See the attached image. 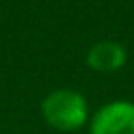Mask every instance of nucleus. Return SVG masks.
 Masks as SVG:
<instances>
[{
  "instance_id": "obj_1",
  "label": "nucleus",
  "mask_w": 134,
  "mask_h": 134,
  "mask_svg": "<svg viewBox=\"0 0 134 134\" xmlns=\"http://www.w3.org/2000/svg\"><path fill=\"white\" fill-rule=\"evenodd\" d=\"M42 116L57 132H77L89 122V103L73 89H55L42 100Z\"/></svg>"
},
{
  "instance_id": "obj_2",
  "label": "nucleus",
  "mask_w": 134,
  "mask_h": 134,
  "mask_svg": "<svg viewBox=\"0 0 134 134\" xmlns=\"http://www.w3.org/2000/svg\"><path fill=\"white\" fill-rule=\"evenodd\" d=\"M89 134H134V103L116 99L89 118Z\"/></svg>"
},
{
  "instance_id": "obj_3",
  "label": "nucleus",
  "mask_w": 134,
  "mask_h": 134,
  "mask_svg": "<svg viewBox=\"0 0 134 134\" xmlns=\"http://www.w3.org/2000/svg\"><path fill=\"white\" fill-rule=\"evenodd\" d=\"M128 61V51L114 40H100L89 47L85 63L97 73H116Z\"/></svg>"
}]
</instances>
